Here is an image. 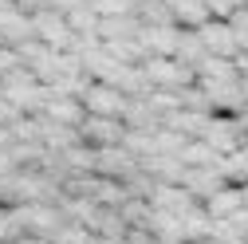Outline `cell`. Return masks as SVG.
I'll list each match as a JSON object with an SVG mask.
<instances>
[{
    "label": "cell",
    "mask_w": 248,
    "mask_h": 244,
    "mask_svg": "<svg viewBox=\"0 0 248 244\" xmlns=\"http://www.w3.org/2000/svg\"><path fill=\"white\" fill-rule=\"evenodd\" d=\"M146 79L154 91H185V87H193L197 83V71L193 67H185L177 63V59H162V55H150L146 63H142Z\"/></svg>",
    "instance_id": "6da1fadb"
},
{
    "label": "cell",
    "mask_w": 248,
    "mask_h": 244,
    "mask_svg": "<svg viewBox=\"0 0 248 244\" xmlns=\"http://www.w3.org/2000/svg\"><path fill=\"white\" fill-rule=\"evenodd\" d=\"M32 28H36V40H44L51 51H75L79 47V36L71 32V24L63 12H55V8H44L32 16Z\"/></svg>",
    "instance_id": "7a4b0ae2"
},
{
    "label": "cell",
    "mask_w": 248,
    "mask_h": 244,
    "mask_svg": "<svg viewBox=\"0 0 248 244\" xmlns=\"http://www.w3.org/2000/svg\"><path fill=\"white\" fill-rule=\"evenodd\" d=\"M79 103L87 107V114H99V118H126V110H130V99L110 83H91Z\"/></svg>",
    "instance_id": "3957f363"
},
{
    "label": "cell",
    "mask_w": 248,
    "mask_h": 244,
    "mask_svg": "<svg viewBox=\"0 0 248 244\" xmlns=\"http://www.w3.org/2000/svg\"><path fill=\"white\" fill-rule=\"evenodd\" d=\"M79 138H83L91 150L122 146V138H126V122H122V118H99V114H87V122L79 126Z\"/></svg>",
    "instance_id": "277c9868"
},
{
    "label": "cell",
    "mask_w": 248,
    "mask_h": 244,
    "mask_svg": "<svg viewBox=\"0 0 248 244\" xmlns=\"http://www.w3.org/2000/svg\"><path fill=\"white\" fill-rule=\"evenodd\" d=\"M197 36H201L205 51L217 55V59H236V55H240V40H236V32H232L229 20H209Z\"/></svg>",
    "instance_id": "5b68a950"
},
{
    "label": "cell",
    "mask_w": 248,
    "mask_h": 244,
    "mask_svg": "<svg viewBox=\"0 0 248 244\" xmlns=\"http://www.w3.org/2000/svg\"><path fill=\"white\" fill-rule=\"evenodd\" d=\"M28 40H36V28H32V16L20 12L16 8V0L12 4L0 8V44H8V47H20Z\"/></svg>",
    "instance_id": "8992f818"
},
{
    "label": "cell",
    "mask_w": 248,
    "mask_h": 244,
    "mask_svg": "<svg viewBox=\"0 0 248 244\" xmlns=\"http://www.w3.org/2000/svg\"><path fill=\"white\" fill-rule=\"evenodd\" d=\"M44 118H51L55 126H71V130H79L83 122H87V107L79 103V99H67V95H55L47 107H44Z\"/></svg>",
    "instance_id": "52a82bcc"
},
{
    "label": "cell",
    "mask_w": 248,
    "mask_h": 244,
    "mask_svg": "<svg viewBox=\"0 0 248 244\" xmlns=\"http://www.w3.org/2000/svg\"><path fill=\"white\" fill-rule=\"evenodd\" d=\"M181 185L189 189L193 197H205V201H209V197H217V193H221L229 181H225L221 166H217V169H185V181H181Z\"/></svg>",
    "instance_id": "ba28073f"
},
{
    "label": "cell",
    "mask_w": 248,
    "mask_h": 244,
    "mask_svg": "<svg viewBox=\"0 0 248 244\" xmlns=\"http://www.w3.org/2000/svg\"><path fill=\"white\" fill-rule=\"evenodd\" d=\"M240 209H244V189L240 185H225L217 197L205 201V213H209L213 221H229V217H236Z\"/></svg>",
    "instance_id": "9c48e42d"
},
{
    "label": "cell",
    "mask_w": 248,
    "mask_h": 244,
    "mask_svg": "<svg viewBox=\"0 0 248 244\" xmlns=\"http://www.w3.org/2000/svg\"><path fill=\"white\" fill-rule=\"evenodd\" d=\"M154 209H162V213H189L193 209V193L185 189V185H154Z\"/></svg>",
    "instance_id": "30bf717a"
},
{
    "label": "cell",
    "mask_w": 248,
    "mask_h": 244,
    "mask_svg": "<svg viewBox=\"0 0 248 244\" xmlns=\"http://www.w3.org/2000/svg\"><path fill=\"white\" fill-rule=\"evenodd\" d=\"M221 162H225V158L217 154L205 138H197V142H189V146L181 150V166H185V169H217Z\"/></svg>",
    "instance_id": "8fae6325"
},
{
    "label": "cell",
    "mask_w": 248,
    "mask_h": 244,
    "mask_svg": "<svg viewBox=\"0 0 248 244\" xmlns=\"http://www.w3.org/2000/svg\"><path fill=\"white\" fill-rule=\"evenodd\" d=\"M20 67H24L20 51H16V47H8V44H0V83H4V79H12Z\"/></svg>",
    "instance_id": "7c38bea8"
},
{
    "label": "cell",
    "mask_w": 248,
    "mask_h": 244,
    "mask_svg": "<svg viewBox=\"0 0 248 244\" xmlns=\"http://www.w3.org/2000/svg\"><path fill=\"white\" fill-rule=\"evenodd\" d=\"M244 8H248V0H209L213 20H232V16L244 12Z\"/></svg>",
    "instance_id": "4fadbf2b"
},
{
    "label": "cell",
    "mask_w": 248,
    "mask_h": 244,
    "mask_svg": "<svg viewBox=\"0 0 248 244\" xmlns=\"http://www.w3.org/2000/svg\"><path fill=\"white\" fill-rule=\"evenodd\" d=\"M59 244H87V229H63L59 232Z\"/></svg>",
    "instance_id": "5bb4252c"
},
{
    "label": "cell",
    "mask_w": 248,
    "mask_h": 244,
    "mask_svg": "<svg viewBox=\"0 0 248 244\" xmlns=\"http://www.w3.org/2000/svg\"><path fill=\"white\" fill-rule=\"evenodd\" d=\"M99 244H130V240H99Z\"/></svg>",
    "instance_id": "9a60e30c"
}]
</instances>
